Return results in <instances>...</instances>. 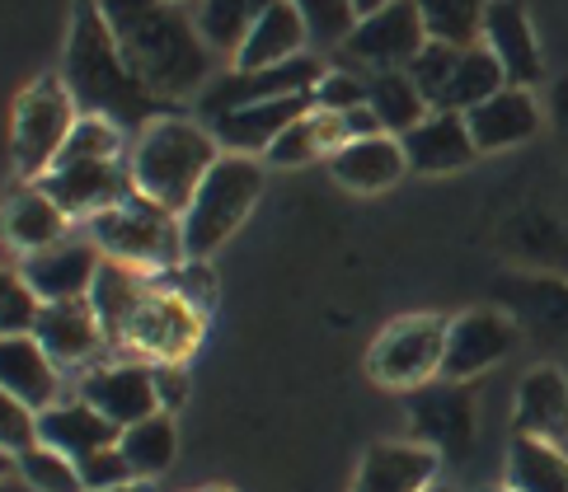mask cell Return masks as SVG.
<instances>
[{
  "label": "cell",
  "instance_id": "bcb514c9",
  "mask_svg": "<svg viewBox=\"0 0 568 492\" xmlns=\"http://www.w3.org/2000/svg\"><path fill=\"white\" fill-rule=\"evenodd\" d=\"M555 122H559L564 146H568V80H559V85H555Z\"/></svg>",
  "mask_w": 568,
  "mask_h": 492
},
{
  "label": "cell",
  "instance_id": "3957f363",
  "mask_svg": "<svg viewBox=\"0 0 568 492\" xmlns=\"http://www.w3.org/2000/svg\"><path fill=\"white\" fill-rule=\"evenodd\" d=\"M221 155L226 151H221L212 127H202V122H193L184 113H170V117L151 122L128 151L136 193L160 202V207H170L174 216H184L193 207L202 178L212 174V164Z\"/></svg>",
  "mask_w": 568,
  "mask_h": 492
},
{
  "label": "cell",
  "instance_id": "f6af8a7d",
  "mask_svg": "<svg viewBox=\"0 0 568 492\" xmlns=\"http://www.w3.org/2000/svg\"><path fill=\"white\" fill-rule=\"evenodd\" d=\"M155 394H160V413H179L189 399V366H155Z\"/></svg>",
  "mask_w": 568,
  "mask_h": 492
},
{
  "label": "cell",
  "instance_id": "30bf717a",
  "mask_svg": "<svg viewBox=\"0 0 568 492\" xmlns=\"http://www.w3.org/2000/svg\"><path fill=\"white\" fill-rule=\"evenodd\" d=\"M80 399H85L94 413H104L118 432L146 422L160 413V394H155V366L151 361H99L80 376Z\"/></svg>",
  "mask_w": 568,
  "mask_h": 492
},
{
  "label": "cell",
  "instance_id": "cb8c5ba5",
  "mask_svg": "<svg viewBox=\"0 0 568 492\" xmlns=\"http://www.w3.org/2000/svg\"><path fill=\"white\" fill-rule=\"evenodd\" d=\"M38 441L52 445V450H62V455H71L80 464V460L99 455V450L118 445V441H123V432H118L104 413H94V408L75 394V399L52 403L48 413H38Z\"/></svg>",
  "mask_w": 568,
  "mask_h": 492
},
{
  "label": "cell",
  "instance_id": "7402d4cb",
  "mask_svg": "<svg viewBox=\"0 0 568 492\" xmlns=\"http://www.w3.org/2000/svg\"><path fill=\"white\" fill-rule=\"evenodd\" d=\"M155 286H160L155 273H141V268H132V263L104 258V268H99L94 286H90V305H94L99 324H104V338H109L113 352L123 347L132 319L141 315V305L155 296Z\"/></svg>",
  "mask_w": 568,
  "mask_h": 492
},
{
  "label": "cell",
  "instance_id": "f1b7e54d",
  "mask_svg": "<svg viewBox=\"0 0 568 492\" xmlns=\"http://www.w3.org/2000/svg\"><path fill=\"white\" fill-rule=\"evenodd\" d=\"M343 146H348V122H343V113L311 109L273 141V151L263 160L277 164V170H296V164H311V160H334Z\"/></svg>",
  "mask_w": 568,
  "mask_h": 492
},
{
  "label": "cell",
  "instance_id": "8fae6325",
  "mask_svg": "<svg viewBox=\"0 0 568 492\" xmlns=\"http://www.w3.org/2000/svg\"><path fill=\"white\" fill-rule=\"evenodd\" d=\"M320 80H324V61L315 52H301L268 71H231V75H221L212 90H202V113L212 122V117L245 109V104H273V99L315 94Z\"/></svg>",
  "mask_w": 568,
  "mask_h": 492
},
{
  "label": "cell",
  "instance_id": "7a4b0ae2",
  "mask_svg": "<svg viewBox=\"0 0 568 492\" xmlns=\"http://www.w3.org/2000/svg\"><path fill=\"white\" fill-rule=\"evenodd\" d=\"M62 80H67L80 117H109L113 127L136 132V136L146 132L151 122L170 117V104H160L128 66V57L118 48L99 0H75Z\"/></svg>",
  "mask_w": 568,
  "mask_h": 492
},
{
  "label": "cell",
  "instance_id": "d590c367",
  "mask_svg": "<svg viewBox=\"0 0 568 492\" xmlns=\"http://www.w3.org/2000/svg\"><path fill=\"white\" fill-rule=\"evenodd\" d=\"M14 469H19V479H24L29 492H85L80 464L52 445H33L24 455H14Z\"/></svg>",
  "mask_w": 568,
  "mask_h": 492
},
{
  "label": "cell",
  "instance_id": "603a6c76",
  "mask_svg": "<svg viewBox=\"0 0 568 492\" xmlns=\"http://www.w3.org/2000/svg\"><path fill=\"white\" fill-rule=\"evenodd\" d=\"M470 122V136L479 155H498V151H513L521 141H531L540 132V104L531 90H498L494 99H484L479 109L465 113Z\"/></svg>",
  "mask_w": 568,
  "mask_h": 492
},
{
  "label": "cell",
  "instance_id": "ac0fdd59",
  "mask_svg": "<svg viewBox=\"0 0 568 492\" xmlns=\"http://www.w3.org/2000/svg\"><path fill=\"white\" fill-rule=\"evenodd\" d=\"M315 109L311 94H296V99H273V104H245V109H231L212 117L207 127L212 136L221 141V151L226 155H268L273 141L292 127L296 117H306Z\"/></svg>",
  "mask_w": 568,
  "mask_h": 492
},
{
  "label": "cell",
  "instance_id": "ee69618b",
  "mask_svg": "<svg viewBox=\"0 0 568 492\" xmlns=\"http://www.w3.org/2000/svg\"><path fill=\"white\" fill-rule=\"evenodd\" d=\"M80 479H85V492H104V488H128V483H141V479L132 474L128 455H123L118 445L99 450V455H90V460H80Z\"/></svg>",
  "mask_w": 568,
  "mask_h": 492
},
{
  "label": "cell",
  "instance_id": "ab89813d",
  "mask_svg": "<svg viewBox=\"0 0 568 492\" xmlns=\"http://www.w3.org/2000/svg\"><path fill=\"white\" fill-rule=\"evenodd\" d=\"M460 48H446V43H428L414 61H409V80L423 90V99L428 104H437V94L446 90V80L456 75V66H460Z\"/></svg>",
  "mask_w": 568,
  "mask_h": 492
},
{
  "label": "cell",
  "instance_id": "52a82bcc",
  "mask_svg": "<svg viewBox=\"0 0 568 492\" xmlns=\"http://www.w3.org/2000/svg\"><path fill=\"white\" fill-rule=\"evenodd\" d=\"M446 328H452V319L442 315H404L385 324L367 352V376L385 389H423L442 380Z\"/></svg>",
  "mask_w": 568,
  "mask_h": 492
},
{
  "label": "cell",
  "instance_id": "8992f818",
  "mask_svg": "<svg viewBox=\"0 0 568 492\" xmlns=\"http://www.w3.org/2000/svg\"><path fill=\"white\" fill-rule=\"evenodd\" d=\"M263 193V164L250 155H221L202 178L193 207L184 212V249L193 263H207L240 225L250 221Z\"/></svg>",
  "mask_w": 568,
  "mask_h": 492
},
{
  "label": "cell",
  "instance_id": "836d02e7",
  "mask_svg": "<svg viewBox=\"0 0 568 492\" xmlns=\"http://www.w3.org/2000/svg\"><path fill=\"white\" fill-rule=\"evenodd\" d=\"M118 450L128 455L132 474H136L141 483L160 479V474H165V469L174 464V455H179V427H174V413H155V418H146V422L128 427L123 441H118Z\"/></svg>",
  "mask_w": 568,
  "mask_h": 492
},
{
  "label": "cell",
  "instance_id": "1f68e13d",
  "mask_svg": "<svg viewBox=\"0 0 568 492\" xmlns=\"http://www.w3.org/2000/svg\"><path fill=\"white\" fill-rule=\"evenodd\" d=\"M367 109L381 117V127L390 136L414 132L418 122L433 113V104L409 80V71H376V75H367Z\"/></svg>",
  "mask_w": 568,
  "mask_h": 492
},
{
  "label": "cell",
  "instance_id": "c3c4849f",
  "mask_svg": "<svg viewBox=\"0 0 568 492\" xmlns=\"http://www.w3.org/2000/svg\"><path fill=\"white\" fill-rule=\"evenodd\" d=\"M104 492H146V483H128V488H104Z\"/></svg>",
  "mask_w": 568,
  "mask_h": 492
},
{
  "label": "cell",
  "instance_id": "4fadbf2b",
  "mask_svg": "<svg viewBox=\"0 0 568 492\" xmlns=\"http://www.w3.org/2000/svg\"><path fill=\"white\" fill-rule=\"evenodd\" d=\"M517 347V328L498 310H465L446 328V357H442V380L470 385L475 376L494 371V366Z\"/></svg>",
  "mask_w": 568,
  "mask_h": 492
},
{
  "label": "cell",
  "instance_id": "7c38bea8",
  "mask_svg": "<svg viewBox=\"0 0 568 492\" xmlns=\"http://www.w3.org/2000/svg\"><path fill=\"white\" fill-rule=\"evenodd\" d=\"M428 48V29H423L418 0H395L367 19H357L353 38L343 52H353L372 75L376 71H409V61Z\"/></svg>",
  "mask_w": 568,
  "mask_h": 492
},
{
  "label": "cell",
  "instance_id": "7dc6e473",
  "mask_svg": "<svg viewBox=\"0 0 568 492\" xmlns=\"http://www.w3.org/2000/svg\"><path fill=\"white\" fill-rule=\"evenodd\" d=\"M385 6H395V0H353V10H357V19H367V14L385 10Z\"/></svg>",
  "mask_w": 568,
  "mask_h": 492
},
{
  "label": "cell",
  "instance_id": "e575fe53",
  "mask_svg": "<svg viewBox=\"0 0 568 492\" xmlns=\"http://www.w3.org/2000/svg\"><path fill=\"white\" fill-rule=\"evenodd\" d=\"M418 14H423V29H428V43L470 52L484 43L489 0H418Z\"/></svg>",
  "mask_w": 568,
  "mask_h": 492
},
{
  "label": "cell",
  "instance_id": "816d5d0a",
  "mask_svg": "<svg viewBox=\"0 0 568 492\" xmlns=\"http://www.w3.org/2000/svg\"><path fill=\"white\" fill-rule=\"evenodd\" d=\"M484 492H513V488H507V483H503V488H484Z\"/></svg>",
  "mask_w": 568,
  "mask_h": 492
},
{
  "label": "cell",
  "instance_id": "f907efd6",
  "mask_svg": "<svg viewBox=\"0 0 568 492\" xmlns=\"http://www.w3.org/2000/svg\"><path fill=\"white\" fill-rule=\"evenodd\" d=\"M202 492H235V488H226V483H207V488H202Z\"/></svg>",
  "mask_w": 568,
  "mask_h": 492
},
{
  "label": "cell",
  "instance_id": "9a60e30c",
  "mask_svg": "<svg viewBox=\"0 0 568 492\" xmlns=\"http://www.w3.org/2000/svg\"><path fill=\"white\" fill-rule=\"evenodd\" d=\"M33 338L43 342V352L62 366V371H90V366H99V357L109 352L104 324H99L90 296L43 305V319H38Z\"/></svg>",
  "mask_w": 568,
  "mask_h": 492
},
{
  "label": "cell",
  "instance_id": "4dcf8cb0",
  "mask_svg": "<svg viewBox=\"0 0 568 492\" xmlns=\"http://www.w3.org/2000/svg\"><path fill=\"white\" fill-rule=\"evenodd\" d=\"M507 488L513 492H568V455L555 441L513 437V445H507Z\"/></svg>",
  "mask_w": 568,
  "mask_h": 492
},
{
  "label": "cell",
  "instance_id": "6da1fadb",
  "mask_svg": "<svg viewBox=\"0 0 568 492\" xmlns=\"http://www.w3.org/2000/svg\"><path fill=\"white\" fill-rule=\"evenodd\" d=\"M128 66L160 104H184L212 75V48L179 0H99Z\"/></svg>",
  "mask_w": 568,
  "mask_h": 492
},
{
  "label": "cell",
  "instance_id": "44dd1931",
  "mask_svg": "<svg viewBox=\"0 0 568 492\" xmlns=\"http://www.w3.org/2000/svg\"><path fill=\"white\" fill-rule=\"evenodd\" d=\"M0 394L48 413L62 403V366H57L38 338H0Z\"/></svg>",
  "mask_w": 568,
  "mask_h": 492
},
{
  "label": "cell",
  "instance_id": "ffe728a7",
  "mask_svg": "<svg viewBox=\"0 0 568 492\" xmlns=\"http://www.w3.org/2000/svg\"><path fill=\"white\" fill-rule=\"evenodd\" d=\"M399 146L414 174H456L479 155L465 113H428L414 132L399 136Z\"/></svg>",
  "mask_w": 568,
  "mask_h": 492
},
{
  "label": "cell",
  "instance_id": "8d00e7d4",
  "mask_svg": "<svg viewBox=\"0 0 568 492\" xmlns=\"http://www.w3.org/2000/svg\"><path fill=\"white\" fill-rule=\"evenodd\" d=\"M38 319H43V296L14 273H6V286H0V338H33Z\"/></svg>",
  "mask_w": 568,
  "mask_h": 492
},
{
  "label": "cell",
  "instance_id": "b9f144b4",
  "mask_svg": "<svg viewBox=\"0 0 568 492\" xmlns=\"http://www.w3.org/2000/svg\"><path fill=\"white\" fill-rule=\"evenodd\" d=\"M315 109L324 113H353L367 104V75H353V71H324V80L315 85Z\"/></svg>",
  "mask_w": 568,
  "mask_h": 492
},
{
  "label": "cell",
  "instance_id": "4316f807",
  "mask_svg": "<svg viewBox=\"0 0 568 492\" xmlns=\"http://www.w3.org/2000/svg\"><path fill=\"white\" fill-rule=\"evenodd\" d=\"M6 239L24 258L43 254V249H52V244L71 239V216L57 207V202L38 188V183H29V188H19L10 197V207H6Z\"/></svg>",
  "mask_w": 568,
  "mask_h": 492
},
{
  "label": "cell",
  "instance_id": "d6a6232c",
  "mask_svg": "<svg viewBox=\"0 0 568 492\" xmlns=\"http://www.w3.org/2000/svg\"><path fill=\"white\" fill-rule=\"evenodd\" d=\"M498 90H507V75L498 66V57L479 43V48H470L460 57V66H456L452 80H446V90L437 94L433 113H470V109L484 104V99H494Z\"/></svg>",
  "mask_w": 568,
  "mask_h": 492
},
{
  "label": "cell",
  "instance_id": "7bdbcfd3",
  "mask_svg": "<svg viewBox=\"0 0 568 492\" xmlns=\"http://www.w3.org/2000/svg\"><path fill=\"white\" fill-rule=\"evenodd\" d=\"M160 286H170L174 296H184L189 305H197L202 315H212V300H216V277L207 263H184V268H174V273H160Z\"/></svg>",
  "mask_w": 568,
  "mask_h": 492
},
{
  "label": "cell",
  "instance_id": "484cf974",
  "mask_svg": "<svg viewBox=\"0 0 568 492\" xmlns=\"http://www.w3.org/2000/svg\"><path fill=\"white\" fill-rule=\"evenodd\" d=\"M329 174L348 193H385L409 174V160H404L399 136H367V141H348L329 160Z\"/></svg>",
  "mask_w": 568,
  "mask_h": 492
},
{
  "label": "cell",
  "instance_id": "74e56055",
  "mask_svg": "<svg viewBox=\"0 0 568 492\" xmlns=\"http://www.w3.org/2000/svg\"><path fill=\"white\" fill-rule=\"evenodd\" d=\"M128 151L132 146H128L123 127H113L109 117H80L71 141H67V151H62V160H123ZM62 160H57V164H62Z\"/></svg>",
  "mask_w": 568,
  "mask_h": 492
},
{
  "label": "cell",
  "instance_id": "9c48e42d",
  "mask_svg": "<svg viewBox=\"0 0 568 492\" xmlns=\"http://www.w3.org/2000/svg\"><path fill=\"white\" fill-rule=\"evenodd\" d=\"M38 188H43L71 221L90 225L94 216L123 207V202L136 193V183H132V160L123 155V160H62L38 178Z\"/></svg>",
  "mask_w": 568,
  "mask_h": 492
},
{
  "label": "cell",
  "instance_id": "277c9868",
  "mask_svg": "<svg viewBox=\"0 0 568 492\" xmlns=\"http://www.w3.org/2000/svg\"><path fill=\"white\" fill-rule=\"evenodd\" d=\"M75 122H80V109L62 75H38L19 90L10 113V170L24 188L62 160Z\"/></svg>",
  "mask_w": 568,
  "mask_h": 492
},
{
  "label": "cell",
  "instance_id": "d4e9b609",
  "mask_svg": "<svg viewBox=\"0 0 568 492\" xmlns=\"http://www.w3.org/2000/svg\"><path fill=\"white\" fill-rule=\"evenodd\" d=\"M517 437L536 441H564L568 437V376L559 366H536L517 385V413H513Z\"/></svg>",
  "mask_w": 568,
  "mask_h": 492
},
{
  "label": "cell",
  "instance_id": "d6986e66",
  "mask_svg": "<svg viewBox=\"0 0 568 492\" xmlns=\"http://www.w3.org/2000/svg\"><path fill=\"white\" fill-rule=\"evenodd\" d=\"M442 455L418 441H376L357 464L348 492H428L437 483Z\"/></svg>",
  "mask_w": 568,
  "mask_h": 492
},
{
  "label": "cell",
  "instance_id": "681fc988",
  "mask_svg": "<svg viewBox=\"0 0 568 492\" xmlns=\"http://www.w3.org/2000/svg\"><path fill=\"white\" fill-rule=\"evenodd\" d=\"M428 492H460V488H452V483H442V479H437V483H433Z\"/></svg>",
  "mask_w": 568,
  "mask_h": 492
},
{
  "label": "cell",
  "instance_id": "ba28073f",
  "mask_svg": "<svg viewBox=\"0 0 568 492\" xmlns=\"http://www.w3.org/2000/svg\"><path fill=\"white\" fill-rule=\"evenodd\" d=\"M202 334H207V315L189 305L184 296H174L170 286H155V296L141 305V315L132 319L128 338L118 352H128L132 361H151V366H184Z\"/></svg>",
  "mask_w": 568,
  "mask_h": 492
},
{
  "label": "cell",
  "instance_id": "f5cc1de1",
  "mask_svg": "<svg viewBox=\"0 0 568 492\" xmlns=\"http://www.w3.org/2000/svg\"><path fill=\"white\" fill-rule=\"evenodd\" d=\"M179 6H184V0H179Z\"/></svg>",
  "mask_w": 568,
  "mask_h": 492
},
{
  "label": "cell",
  "instance_id": "f35d334b",
  "mask_svg": "<svg viewBox=\"0 0 568 492\" xmlns=\"http://www.w3.org/2000/svg\"><path fill=\"white\" fill-rule=\"evenodd\" d=\"M292 6L301 10V19H306L311 43H324V48L348 43L353 29H357L353 0H292Z\"/></svg>",
  "mask_w": 568,
  "mask_h": 492
},
{
  "label": "cell",
  "instance_id": "e0dca14e",
  "mask_svg": "<svg viewBox=\"0 0 568 492\" xmlns=\"http://www.w3.org/2000/svg\"><path fill=\"white\" fill-rule=\"evenodd\" d=\"M484 48L498 57V66H503L513 90H536L540 85L545 57H540L531 14H526L521 0H489V14H484Z\"/></svg>",
  "mask_w": 568,
  "mask_h": 492
},
{
  "label": "cell",
  "instance_id": "5bb4252c",
  "mask_svg": "<svg viewBox=\"0 0 568 492\" xmlns=\"http://www.w3.org/2000/svg\"><path fill=\"white\" fill-rule=\"evenodd\" d=\"M414 441L437 450V455H470L475 445V403H470V389L452 385V380H433L414 389Z\"/></svg>",
  "mask_w": 568,
  "mask_h": 492
},
{
  "label": "cell",
  "instance_id": "83f0119b",
  "mask_svg": "<svg viewBox=\"0 0 568 492\" xmlns=\"http://www.w3.org/2000/svg\"><path fill=\"white\" fill-rule=\"evenodd\" d=\"M311 43V29L306 19H301V10L292 6V0H277V6L258 19V29L250 33V43L240 48L235 57V71H268V66H282V61L301 57Z\"/></svg>",
  "mask_w": 568,
  "mask_h": 492
},
{
  "label": "cell",
  "instance_id": "60d3db41",
  "mask_svg": "<svg viewBox=\"0 0 568 492\" xmlns=\"http://www.w3.org/2000/svg\"><path fill=\"white\" fill-rule=\"evenodd\" d=\"M0 445H6V455H24V450L43 445L38 441V413L29 403H19L10 394H0Z\"/></svg>",
  "mask_w": 568,
  "mask_h": 492
},
{
  "label": "cell",
  "instance_id": "2e32d148",
  "mask_svg": "<svg viewBox=\"0 0 568 492\" xmlns=\"http://www.w3.org/2000/svg\"><path fill=\"white\" fill-rule=\"evenodd\" d=\"M99 268H104V254H99L94 239H62V244H52V249H43V254L19 258V277L43 296V305L85 300Z\"/></svg>",
  "mask_w": 568,
  "mask_h": 492
},
{
  "label": "cell",
  "instance_id": "5b68a950",
  "mask_svg": "<svg viewBox=\"0 0 568 492\" xmlns=\"http://www.w3.org/2000/svg\"><path fill=\"white\" fill-rule=\"evenodd\" d=\"M90 239L99 244V254L113 263H132L141 273H174L189 263L184 249V216H174L160 202L132 193L123 207H113L104 216L90 221Z\"/></svg>",
  "mask_w": 568,
  "mask_h": 492
},
{
  "label": "cell",
  "instance_id": "f546056e",
  "mask_svg": "<svg viewBox=\"0 0 568 492\" xmlns=\"http://www.w3.org/2000/svg\"><path fill=\"white\" fill-rule=\"evenodd\" d=\"M277 0H197V33L212 52H226L231 61L240 57V48L250 43V33L258 29V19L268 14Z\"/></svg>",
  "mask_w": 568,
  "mask_h": 492
}]
</instances>
